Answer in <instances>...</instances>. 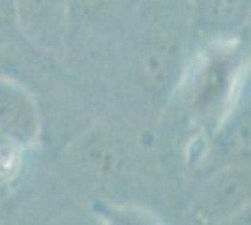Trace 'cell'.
<instances>
[{"label": "cell", "mask_w": 251, "mask_h": 225, "mask_svg": "<svg viewBox=\"0 0 251 225\" xmlns=\"http://www.w3.org/2000/svg\"><path fill=\"white\" fill-rule=\"evenodd\" d=\"M195 45L189 0H135L105 81L116 117L137 126L157 122Z\"/></svg>", "instance_id": "cell-1"}, {"label": "cell", "mask_w": 251, "mask_h": 225, "mask_svg": "<svg viewBox=\"0 0 251 225\" xmlns=\"http://www.w3.org/2000/svg\"><path fill=\"white\" fill-rule=\"evenodd\" d=\"M133 122L122 117H105L84 126L66 149V165L84 190L109 199L124 197L152 188L163 173L159 158L148 147Z\"/></svg>", "instance_id": "cell-2"}, {"label": "cell", "mask_w": 251, "mask_h": 225, "mask_svg": "<svg viewBox=\"0 0 251 225\" xmlns=\"http://www.w3.org/2000/svg\"><path fill=\"white\" fill-rule=\"evenodd\" d=\"M250 163L225 165L195 176L188 188L186 212L199 224H232L250 212Z\"/></svg>", "instance_id": "cell-3"}, {"label": "cell", "mask_w": 251, "mask_h": 225, "mask_svg": "<svg viewBox=\"0 0 251 225\" xmlns=\"http://www.w3.org/2000/svg\"><path fill=\"white\" fill-rule=\"evenodd\" d=\"M43 113L28 83L0 72V156L40 154Z\"/></svg>", "instance_id": "cell-4"}, {"label": "cell", "mask_w": 251, "mask_h": 225, "mask_svg": "<svg viewBox=\"0 0 251 225\" xmlns=\"http://www.w3.org/2000/svg\"><path fill=\"white\" fill-rule=\"evenodd\" d=\"M15 32L32 51L60 56L70 36L68 0H11Z\"/></svg>", "instance_id": "cell-5"}, {"label": "cell", "mask_w": 251, "mask_h": 225, "mask_svg": "<svg viewBox=\"0 0 251 225\" xmlns=\"http://www.w3.org/2000/svg\"><path fill=\"white\" fill-rule=\"evenodd\" d=\"M251 152V107L250 92L234 103L206 141L204 156L195 176L225 165L250 163ZM193 176V178H195ZM191 178V180H193ZM189 180V182H191Z\"/></svg>", "instance_id": "cell-6"}, {"label": "cell", "mask_w": 251, "mask_h": 225, "mask_svg": "<svg viewBox=\"0 0 251 225\" xmlns=\"http://www.w3.org/2000/svg\"><path fill=\"white\" fill-rule=\"evenodd\" d=\"M197 42H225L248 36L251 0H189Z\"/></svg>", "instance_id": "cell-7"}, {"label": "cell", "mask_w": 251, "mask_h": 225, "mask_svg": "<svg viewBox=\"0 0 251 225\" xmlns=\"http://www.w3.org/2000/svg\"><path fill=\"white\" fill-rule=\"evenodd\" d=\"M11 34H17L11 21V0H0V42Z\"/></svg>", "instance_id": "cell-8"}]
</instances>
